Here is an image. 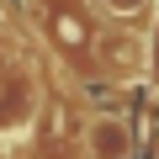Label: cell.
<instances>
[{"label":"cell","instance_id":"7a4b0ae2","mask_svg":"<svg viewBox=\"0 0 159 159\" xmlns=\"http://www.w3.org/2000/svg\"><path fill=\"white\" fill-rule=\"evenodd\" d=\"M106 6H111V11H117V16H138V11H143V6H148V0H106Z\"/></svg>","mask_w":159,"mask_h":159},{"label":"cell","instance_id":"6da1fadb","mask_svg":"<svg viewBox=\"0 0 159 159\" xmlns=\"http://www.w3.org/2000/svg\"><path fill=\"white\" fill-rule=\"evenodd\" d=\"M85 148H90V159H133V154H138V133H133L127 117L101 111V117H90V127H85Z\"/></svg>","mask_w":159,"mask_h":159}]
</instances>
